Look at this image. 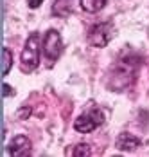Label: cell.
Segmentation results:
<instances>
[{
	"label": "cell",
	"instance_id": "cell-1",
	"mask_svg": "<svg viewBox=\"0 0 149 157\" xmlns=\"http://www.w3.org/2000/svg\"><path fill=\"white\" fill-rule=\"evenodd\" d=\"M142 65V58L138 52L131 49H124L113 62L108 78H106V87L111 92H124L135 83Z\"/></svg>",
	"mask_w": 149,
	"mask_h": 157
},
{
	"label": "cell",
	"instance_id": "cell-2",
	"mask_svg": "<svg viewBox=\"0 0 149 157\" xmlns=\"http://www.w3.org/2000/svg\"><path fill=\"white\" fill-rule=\"evenodd\" d=\"M40 63V36L38 33H32L22 51V69L24 72H32Z\"/></svg>",
	"mask_w": 149,
	"mask_h": 157
},
{
	"label": "cell",
	"instance_id": "cell-3",
	"mask_svg": "<svg viewBox=\"0 0 149 157\" xmlns=\"http://www.w3.org/2000/svg\"><path fill=\"white\" fill-rule=\"evenodd\" d=\"M115 36V25L111 22H101L88 29V42L93 47H106Z\"/></svg>",
	"mask_w": 149,
	"mask_h": 157
},
{
	"label": "cell",
	"instance_id": "cell-4",
	"mask_svg": "<svg viewBox=\"0 0 149 157\" xmlns=\"http://www.w3.org/2000/svg\"><path fill=\"white\" fill-rule=\"evenodd\" d=\"M103 123H104V112L101 109H92L88 112H85V114H81L75 119L74 128L81 134H90L95 128H99Z\"/></svg>",
	"mask_w": 149,
	"mask_h": 157
},
{
	"label": "cell",
	"instance_id": "cell-5",
	"mask_svg": "<svg viewBox=\"0 0 149 157\" xmlns=\"http://www.w3.org/2000/svg\"><path fill=\"white\" fill-rule=\"evenodd\" d=\"M61 51H63V40H61V34L56 29H50L47 31L43 40V54L45 58L50 62V65L60 58Z\"/></svg>",
	"mask_w": 149,
	"mask_h": 157
},
{
	"label": "cell",
	"instance_id": "cell-6",
	"mask_svg": "<svg viewBox=\"0 0 149 157\" xmlns=\"http://www.w3.org/2000/svg\"><path fill=\"white\" fill-rule=\"evenodd\" d=\"M31 148H32V144H31L29 137H25V136H16L11 139V143L7 144V154L13 157H27L31 154Z\"/></svg>",
	"mask_w": 149,
	"mask_h": 157
},
{
	"label": "cell",
	"instance_id": "cell-7",
	"mask_svg": "<svg viewBox=\"0 0 149 157\" xmlns=\"http://www.w3.org/2000/svg\"><path fill=\"white\" fill-rule=\"evenodd\" d=\"M115 144H117V148H119V150L131 152V150H135V148H138V146H140V139H138L136 136H133V134H129V132H122L119 137H117Z\"/></svg>",
	"mask_w": 149,
	"mask_h": 157
},
{
	"label": "cell",
	"instance_id": "cell-8",
	"mask_svg": "<svg viewBox=\"0 0 149 157\" xmlns=\"http://www.w3.org/2000/svg\"><path fill=\"white\" fill-rule=\"evenodd\" d=\"M74 9V0H56L52 6L54 16H68Z\"/></svg>",
	"mask_w": 149,
	"mask_h": 157
},
{
	"label": "cell",
	"instance_id": "cell-9",
	"mask_svg": "<svg viewBox=\"0 0 149 157\" xmlns=\"http://www.w3.org/2000/svg\"><path fill=\"white\" fill-rule=\"evenodd\" d=\"M79 2H81V7L88 13H97L106 6V0H79Z\"/></svg>",
	"mask_w": 149,
	"mask_h": 157
},
{
	"label": "cell",
	"instance_id": "cell-10",
	"mask_svg": "<svg viewBox=\"0 0 149 157\" xmlns=\"http://www.w3.org/2000/svg\"><path fill=\"white\" fill-rule=\"evenodd\" d=\"M11 65H13V54H11L9 49H4V51H2V74H4V76L9 74Z\"/></svg>",
	"mask_w": 149,
	"mask_h": 157
},
{
	"label": "cell",
	"instance_id": "cell-11",
	"mask_svg": "<svg viewBox=\"0 0 149 157\" xmlns=\"http://www.w3.org/2000/svg\"><path fill=\"white\" fill-rule=\"evenodd\" d=\"M90 154H92V148H90V144H85V143H81V144H75V148L72 150V155L88 157Z\"/></svg>",
	"mask_w": 149,
	"mask_h": 157
},
{
	"label": "cell",
	"instance_id": "cell-12",
	"mask_svg": "<svg viewBox=\"0 0 149 157\" xmlns=\"http://www.w3.org/2000/svg\"><path fill=\"white\" fill-rule=\"evenodd\" d=\"M31 114V110L29 109H22V110H18V117L20 119H27V116Z\"/></svg>",
	"mask_w": 149,
	"mask_h": 157
},
{
	"label": "cell",
	"instance_id": "cell-13",
	"mask_svg": "<svg viewBox=\"0 0 149 157\" xmlns=\"http://www.w3.org/2000/svg\"><path fill=\"white\" fill-rule=\"evenodd\" d=\"M2 89H4V90H2V94H4V96H13V94H15V92H13V89H11V85H4Z\"/></svg>",
	"mask_w": 149,
	"mask_h": 157
},
{
	"label": "cell",
	"instance_id": "cell-14",
	"mask_svg": "<svg viewBox=\"0 0 149 157\" xmlns=\"http://www.w3.org/2000/svg\"><path fill=\"white\" fill-rule=\"evenodd\" d=\"M43 0H29V7H40Z\"/></svg>",
	"mask_w": 149,
	"mask_h": 157
}]
</instances>
